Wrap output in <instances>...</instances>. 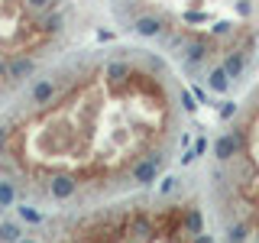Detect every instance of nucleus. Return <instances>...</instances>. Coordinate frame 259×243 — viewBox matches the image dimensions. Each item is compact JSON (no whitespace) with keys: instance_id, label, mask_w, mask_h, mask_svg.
I'll use <instances>...</instances> for the list:
<instances>
[{"instance_id":"2","label":"nucleus","mask_w":259,"mask_h":243,"mask_svg":"<svg viewBox=\"0 0 259 243\" xmlns=\"http://www.w3.org/2000/svg\"><path fill=\"white\" fill-rule=\"evenodd\" d=\"M46 243H217L204 208L182 191L123 194L71 211L46 227Z\"/></svg>"},{"instance_id":"1","label":"nucleus","mask_w":259,"mask_h":243,"mask_svg":"<svg viewBox=\"0 0 259 243\" xmlns=\"http://www.w3.org/2000/svg\"><path fill=\"white\" fill-rule=\"evenodd\" d=\"M185 113L188 94L156 52L75 55L0 117V185L13 205L68 211L149 188L182 143Z\"/></svg>"},{"instance_id":"3","label":"nucleus","mask_w":259,"mask_h":243,"mask_svg":"<svg viewBox=\"0 0 259 243\" xmlns=\"http://www.w3.org/2000/svg\"><path fill=\"white\" fill-rule=\"evenodd\" d=\"M214 211L227 243H259V85L214 140Z\"/></svg>"},{"instance_id":"4","label":"nucleus","mask_w":259,"mask_h":243,"mask_svg":"<svg viewBox=\"0 0 259 243\" xmlns=\"http://www.w3.org/2000/svg\"><path fill=\"white\" fill-rule=\"evenodd\" d=\"M62 32L59 0H0V104L39 75Z\"/></svg>"}]
</instances>
